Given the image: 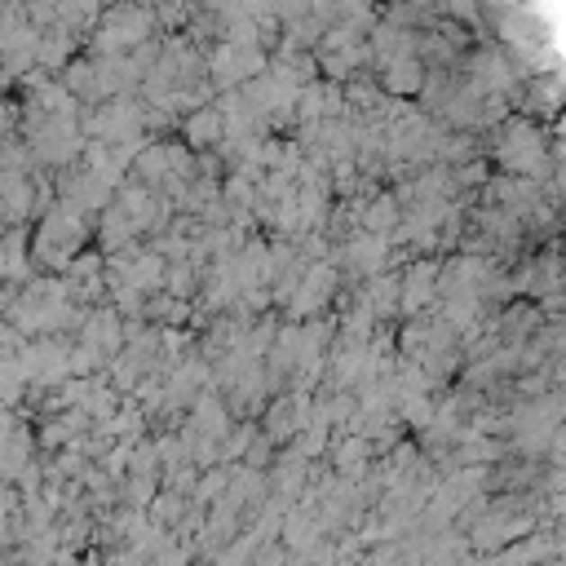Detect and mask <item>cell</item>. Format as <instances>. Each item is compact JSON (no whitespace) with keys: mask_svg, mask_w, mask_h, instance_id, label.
I'll return each mask as SVG.
<instances>
[{"mask_svg":"<svg viewBox=\"0 0 566 566\" xmlns=\"http://www.w3.org/2000/svg\"><path fill=\"white\" fill-rule=\"evenodd\" d=\"M186 133H191V142H200V147H204V142H212V138L221 133V111H212V106H208V111H200V115L191 120V129H186Z\"/></svg>","mask_w":566,"mask_h":566,"instance_id":"12","label":"cell"},{"mask_svg":"<svg viewBox=\"0 0 566 566\" xmlns=\"http://www.w3.org/2000/svg\"><path fill=\"white\" fill-rule=\"evenodd\" d=\"M195 434H204V438H221L226 434V408L217 399H208V394L195 403Z\"/></svg>","mask_w":566,"mask_h":566,"instance_id":"7","label":"cell"},{"mask_svg":"<svg viewBox=\"0 0 566 566\" xmlns=\"http://www.w3.org/2000/svg\"><path fill=\"white\" fill-rule=\"evenodd\" d=\"M80 328H85V341H89L98 355L111 359V355L120 350V319H115L111 310H106V314H94V319H85Z\"/></svg>","mask_w":566,"mask_h":566,"instance_id":"3","label":"cell"},{"mask_svg":"<svg viewBox=\"0 0 566 566\" xmlns=\"http://www.w3.org/2000/svg\"><path fill=\"white\" fill-rule=\"evenodd\" d=\"M394 306H399V279H394V274H390V279L381 274V279L367 288V310H372V314H390Z\"/></svg>","mask_w":566,"mask_h":566,"instance_id":"10","label":"cell"},{"mask_svg":"<svg viewBox=\"0 0 566 566\" xmlns=\"http://www.w3.org/2000/svg\"><path fill=\"white\" fill-rule=\"evenodd\" d=\"M385 85H390L394 94H416V89L425 85V71H420V62H416V58L394 53V58H390V71H385Z\"/></svg>","mask_w":566,"mask_h":566,"instance_id":"4","label":"cell"},{"mask_svg":"<svg viewBox=\"0 0 566 566\" xmlns=\"http://www.w3.org/2000/svg\"><path fill=\"white\" fill-rule=\"evenodd\" d=\"M473 89H478V94L509 89V67H505V58H496V53H482V58H478V80H473Z\"/></svg>","mask_w":566,"mask_h":566,"instance_id":"5","label":"cell"},{"mask_svg":"<svg viewBox=\"0 0 566 566\" xmlns=\"http://www.w3.org/2000/svg\"><path fill=\"white\" fill-rule=\"evenodd\" d=\"M147 36H151V18L142 9H115L106 18L103 36H98V49L115 53V49H124V45H142Z\"/></svg>","mask_w":566,"mask_h":566,"instance_id":"1","label":"cell"},{"mask_svg":"<svg viewBox=\"0 0 566 566\" xmlns=\"http://www.w3.org/2000/svg\"><path fill=\"white\" fill-rule=\"evenodd\" d=\"M434 283H438V265H412V274H408V283H399V301L403 310H420L429 297H434Z\"/></svg>","mask_w":566,"mask_h":566,"instance_id":"2","label":"cell"},{"mask_svg":"<svg viewBox=\"0 0 566 566\" xmlns=\"http://www.w3.org/2000/svg\"><path fill=\"white\" fill-rule=\"evenodd\" d=\"M350 261L359 270H381L385 265V235H367V239H350Z\"/></svg>","mask_w":566,"mask_h":566,"instance_id":"6","label":"cell"},{"mask_svg":"<svg viewBox=\"0 0 566 566\" xmlns=\"http://www.w3.org/2000/svg\"><path fill=\"white\" fill-rule=\"evenodd\" d=\"M394 221H399V204H394V200H376V204H372V217H367V230L385 235V230H394Z\"/></svg>","mask_w":566,"mask_h":566,"instance_id":"13","label":"cell"},{"mask_svg":"<svg viewBox=\"0 0 566 566\" xmlns=\"http://www.w3.org/2000/svg\"><path fill=\"white\" fill-rule=\"evenodd\" d=\"M443 4H447V9H452V13H464V18H469V13H473V4H469V0H443Z\"/></svg>","mask_w":566,"mask_h":566,"instance_id":"15","label":"cell"},{"mask_svg":"<svg viewBox=\"0 0 566 566\" xmlns=\"http://www.w3.org/2000/svg\"><path fill=\"white\" fill-rule=\"evenodd\" d=\"M67 49H71V36H49L45 45H36V58H40V62H62Z\"/></svg>","mask_w":566,"mask_h":566,"instance_id":"14","label":"cell"},{"mask_svg":"<svg viewBox=\"0 0 566 566\" xmlns=\"http://www.w3.org/2000/svg\"><path fill=\"white\" fill-rule=\"evenodd\" d=\"M363 464H367V438H350V443L337 447V469H341V473H355V478H359Z\"/></svg>","mask_w":566,"mask_h":566,"instance_id":"11","label":"cell"},{"mask_svg":"<svg viewBox=\"0 0 566 566\" xmlns=\"http://www.w3.org/2000/svg\"><path fill=\"white\" fill-rule=\"evenodd\" d=\"M164 279V261L159 257H142V261H133L129 265V274H124V283L129 288H138V292H147V288H155Z\"/></svg>","mask_w":566,"mask_h":566,"instance_id":"9","label":"cell"},{"mask_svg":"<svg viewBox=\"0 0 566 566\" xmlns=\"http://www.w3.org/2000/svg\"><path fill=\"white\" fill-rule=\"evenodd\" d=\"M124 217L133 221V230H142V226H151V217H155V200L147 195V191H138V186H129L124 191Z\"/></svg>","mask_w":566,"mask_h":566,"instance_id":"8","label":"cell"}]
</instances>
